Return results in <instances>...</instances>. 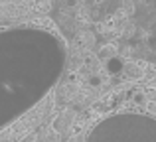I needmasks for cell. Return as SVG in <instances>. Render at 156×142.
Here are the masks:
<instances>
[{"instance_id":"1","label":"cell","mask_w":156,"mask_h":142,"mask_svg":"<svg viewBox=\"0 0 156 142\" xmlns=\"http://www.w3.org/2000/svg\"><path fill=\"white\" fill-rule=\"evenodd\" d=\"M95 142H156V123L138 115L115 116L99 126Z\"/></svg>"}]
</instances>
